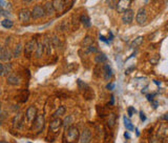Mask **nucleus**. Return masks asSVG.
I'll return each mask as SVG.
<instances>
[{
  "instance_id": "obj_1",
  "label": "nucleus",
  "mask_w": 168,
  "mask_h": 143,
  "mask_svg": "<svg viewBox=\"0 0 168 143\" xmlns=\"http://www.w3.org/2000/svg\"><path fill=\"white\" fill-rule=\"evenodd\" d=\"M79 130L76 126H69L67 128V132H66V140L69 143H75L79 139Z\"/></svg>"
},
{
  "instance_id": "obj_2",
  "label": "nucleus",
  "mask_w": 168,
  "mask_h": 143,
  "mask_svg": "<svg viewBox=\"0 0 168 143\" xmlns=\"http://www.w3.org/2000/svg\"><path fill=\"white\" fill-rule=\"evenodd\" d=\"M37 43L38 42H37V40L35 39V38H33V39H31L29 41H27V42L25 43V45H24V55H25L27 58H31V55L35 52Z\"/></svg>"
},
{
  "instance_id": "obj_3",
  "label": "nucleus",
  "mask_w": 168,
  "mask_h": 143,
  "mask_svg": "<svg viewBox=\"0 0 168 143\" xmlns=\"http://www.w3.org/2000/svg\"><path fill=\"white\" fill-rule=\"evenodd\" d=\"M44 122H45L44 116L43 115H38L36 117V119L34 120L33 130H35L38 134H40L42 132V130H43V127H44Z\"/></svg>"
},
{
  "instance_id": "obj_4",
  "label": "nucleus",
  "mask_w": 168,
  "mask_h": 143,
  "mask_svg": "<svg viewBox=\"0 0 168 143\" xmlns=\"http://www.w3.org/2000/svg\"><path fill=\"white\" fill-rule=\"evenodd\" d=\"M136 21L139 25H143V24L146 23L147 21V13L146 10L144 8H141L138 10L136 15Z\"/></svg>"
},
{
  "instance_id": "obj_5",
  "label": "nucleus",
  "mask_w": 168,
  "mask_h": 143,
  "mask_svg": "<svg viewBox=\"0 0 168 143\" xmlns=\"http://www.w3.org/2000/svg\"><path fill=\"white\" fill-rule=\"evenodd\" d=\"M131 6V0H119L118 2L116 3V8L118 13H124L125 11L129 10Z\"/></svg>"
},
{
  "instance_id": "obj_6",
  "label": "nucleus",
  "mask_w": 168,
  "mask_h": 143,
  "mask_svg": "<svg viewBox=\"0 0 168 143\" xmlns=\"http://www.w3.org/2000/svg\"><path fill=\"white\" fill-rule=\"evenodd\" d=\"M31 15H32V18L34 19H39V18H42V17H44L45 16L44 8L42 6L37 4V6H34L33 11L31 12Z\"/></svg>"
},
{
  "instance_id": "obj_7",
  "label": "nucleus",
  "mask_w": 168,
  "mask_h": 143,
  "mask_svg": "<svg viewBox=\"0 0 168 143\" xmlns=\"http://www.w3.org/2000/svg\"><path fill=\"white\" fill-rule=\"evenodd\" d=\"M38 111H37L36 106L34 105H31L29 109H26V113H25V116H26V119L29 122H33L35 119H36V117L38 116Z\"/></svg>"
},
{
  "instance_id": "obj_8",
  "label": "nucleus",
  "mask_w": 168,
  "mask_h": 143,
  "mask_svg": "<svg viewBox=\"0 0 168 143\" xmlns=\"http://www.w3.org/2000/svg\"><path fill=\"white\" fill-rule=\"evenodd\" d=\"M61 126H62V120H61L59 117L54 118L50 123V130L54 132H59V130L61 128Z\"/></svg>"
},
{
  "instance_id": "obj_9",
  "label": "nucleus",
  "mask_w": 168,
  "mask_h": 143,
  "mask_svg": "<svg viewBox=\"0 0 168 143\" xmlns=\"http://www.w3.org/2000/svg\"><path fill=\"white\" fill-rule=\"evenodd\" d=\"M18 18L21 22H27L29 19L32 18L31 11L27 10V8H22V10H20L18 13Z\"/></svg>"
},
{
  "instance_id": "obj_10",
  "label": "nucleus",
  "mask_w": 168,
  "mask_h": 143,
  "mask_svg": "<svg viewBox=\"0 0 168 143\" xmlns=\"http://www.w3.org/2000/svg\"><path fill=\"white\" fill-rule=\"evenodd\" d=\"M13 58V52L8 48H2V50L0 53V60L8 62Z\"/></svg>"
},
{
  "instance_id": "obj_11",
  "label": "nucleus",
  "mask_w": 168,
  "mask_h": 143,
  "mask_svg": "<svg viewBox=\"0 0 168 143\" xmlns=\"http://www.w3.org/2000/svg\"><path fill=\"white\" fill-rule=\"evenodd\" d=\"M134 11L132 10H127V11H125L123 13V15H122V21H123L124 24H129L132 22V20H134Z\"/></svg>"
},
{
  "instance_id": "obj_12",
  "label": "nucleus",
  "mask_w": 168,
  "mask_h": 143,
  "mask_svg": "<svg viewBox=\"0 0 168 143\" xmlns=\"http://www.w3.org/2000/svg\"><path fill=\"white\" fill-rule=\"evenodd\" d=\"M79 139H80V143H89L92 140V132L87 128L84 130L81 135L79 136Z\"/></svg>"
},
{
  "instance_id": "obj_13",
  "label": "nucleus",
  "mask_w": 168,
  "mask_h": 143,
  "mask_svg": "<svg viewBox=\"0 0 168 143\" xmlns=\"http://www.w3.org/2000/svg\"><path fill=\"white\" fill-rule=\"evenodd\" d=\"M43 53H44V45L42 42H38L37 43L36 50H35V57L37 59H40L43 56Z\"/></svg>"
},
{
  "instance_id": "obj_14",
  "label": "nucleus",
  "mask_w": 168,
  "mask_h": 143,
  "mask_svg": "<svg viewBox=\"0 0 168 143\" xmlns=\"http://www.w3.org/2000/svg\"><path fill=\"white\" fill-rule=\"evenodd\" d=\"M6 82L10 85H18L19 83H20V79H19L18 76H16V75L14 74H10L8 75V78H6Z\"/></svg>"
},
{
  "instance_id": "obj_15",
  "label": "nucleus",
  "mask_w": 168,
  "mask_h": 143,
  "mask_svg": "<svg viewBox=\"0 0 168 143\" xmlns=\"http://www.w3.org/2000/svg\"><path fill=\"white\" fill-rule=\"evenodd\" d=\"M43 8H44L45 15H47V16H54V15H55L56 11H55V8H54V6H52V2H46Z\"/></svg>"
},
{
  "instance_id": "obj_16",
  "label": "nucleus",
  "mask_w": 168,
  "mask_h": 143,
  "mask_svg": "<svg viewBox=\"0 0 168 143\" xmlns=\"http://www.w3.org/2000/svg\"><path fill=\"white\" fill-rule=\"evenodd\" d=\"M43 45H44V52L46 53V55L50 56V54H52V40L50 39L48 37H46L44 39V43H43Z\"/></svg>"
},
{
  "instance_id": "obj_17",
  "label": "nucleus",
  "mask_w": 168,
  "mask_h": 143,
  "mask_svg": "<svg viewBox=\"0 0 168 143\" xmlns=\"http://www.w3.org/2000/svg\"><path fill=\"white\" fill-rule=\"evenodd\" d=\"M52 3L54 8H55V11L57 12L63 11V8H64V2H63V0H54Z\"/></svg>"
},
{
  "instance_id": "obj_18",
  "label": "nucleus",
  "mask_w": 168,
  "mask_h": 143,
  "mask_svg": "<svg viewBox=\"0 0 168 143\" xmlns=\"http://www.w3.org/2000/svg\"><path fill=\"white\" fill-rule=\"evenodd\" d=\"M103 71H104V78L105 80H110L111 76H113V71L108 64H104L103 66Z\"/></svg>"
},
{
  "instance_id": "obj_19",
  "label": "nucleus",
  "mask_w": 168,
  "mask_h": 143,
  "mask_svg": "<svg viewBox=\"0 0 168 143\" xmlns=\"http://www.w3.org/2000/svg\"><path fill=\"white\" fill-rule=\"evenodd\" d=\"M22 125V120H21V115H17L13 118V126L14 128H19Z\"/></svg>"
},
{
  "instance_id": "obj_20",
  "label": "nucleus",
  "mask_w": 168,
  "mask_h": 143,
  "mask_svg": "<svg viewBox=\"0 0 168 143\" xmlns=\"http://www.w3.org/2000/svg\"><path fill=\"white\" fill-rule=\"evenodd\" d=\"M73 122H74V118L71 116H67L64 118V120L62 121V125L64 127H65L66 130H67L68 127L71 126V124H73Z\"/></svg>"
},
{
  "instance_id": "obj_21",
  "label": "nucleus",
  "mask_w": 168,
  "mask_h": 143,
  "mask_svg": "<svg viewBox=\"0 0 168 143\" xmlns=\"http://www.w3.org/2000/svg\"><path fill=\"white\" fill-rule=\"evenodd\" d=\"M106 61H107V57H106V55H104V54H99V55H97L94 57V62L98 64L104 63Z\"/></svg>"
},
{
  "instance_id": "obj_22",
  "label": "nucleus",
  "mask_w": 168,
  "mask_h": 143,
  "mask_svg": "<svg viewBox=\"0 0 168 143\" xmlns=\"http://www.w3.org/2000/svg\"><path fill=\"white\" fill-rule=\"evenodd\" d=\"M94 44V39H92L90 36H86V37L84 38L83 42H82V45H83L84 48H87L88 46Z\"/></svg>"
},
{
  "instance_id": "obj_23",
  "label": "nucleus",
  "mask_w": 168,
  "mask_h": 143,
  "mask_svg": "<svg viewBox=\"0 0 168 143\" xmlns=\"http://www.w3.org/2000/svg\"><path fill=\"white\" fill-rule=\"evenodd\" d=\"M123 120H124V125H125L126 130H129V132H132V130H134V124L131 123L130 120H129L128 118H126V116H124Z\"/></svg>"
},
{
  "instance_id": "obj_24",
  "label": "nucleus",
  "mask_w": 168,
  "mask_h": 143,
  "mask_svg": "<svg viewBox=\"0 0 168 143\" xmlns=\"http://www.w3.org/2000/svg\"><path fill=\"white\" fill-rule=\"evenodd\" d=\"M116 119H117V117H116V114H113V113H110L109 116H108V122H107L108 126H109L110 128L115 126V124H116Z\"/></svg>"
},
{
  "instance_id": "obj_25",
  "label": "nucleus",
  "mask_w": 168,
  "mask_h": 143,
  "mask_svg": "<svg viewBox=\"0 0 168 143\" xmlns=\"http://www.w3.org/2000/svg\"><path fill=\"white\" fill-rule=\"evenodd\" d=\"M80 20H81L84 27H90V19L88 18V16H86V15H82V16L80 17Z\"/></svg>"
},
{
  "instance_id": "obj_26",
  "label": "nucleus",
  "mask_w": 168,
  "mask_h": 143,
  "mask_svg": "<svg viewBox=\"0 0 168 143\" xmlns=\"http://www.w3.org/2000/svg\"><path fill=\"white\" fill-rule=\"evenodd\" d=\"M142 43H143V37H142V36H139V37L134 38V40L131 42L130 46L131 48H138V46H140Z\"/></svg>"
},
{
  "instance_id": "obj_27",
  "label": "nucleus",
  "mask_w": 168,
  "mask_h": 143,
  "mask_svg": "<svg viewBox=\"0 0 168 143\" xmlns=\"http://www.w3.org/2000/svg\"><path fill=\"white\" fill-rule=\"evenodd\" d=\"M21 52H22V44L21 43L16 44L15 48L13 50V57H19L21 55Z\"/></svg>"
},
{
  "instance_id": "obj_28",
  "label": "nucleus",
  "mask_w": 168,
  "mask_h": 143,
  "mask_svg": "<svg viewBox=\"0 0 168 143\" xmlns=\"http://www.w3.org/2000/svg\"><path fill=\"white\" fill-rule=\"evenodd\" d=\"M0 10H3V11H8L10 12V4L8 3L5 0H0Z\"/></svg>"
},
{
  "instance_id": "obj_29",
  "label": "nucleus",
  "mask_w": 168,
  "mask_h": 143,
  "mask_svg": "<svg viewBox=\"0 0 168 143\" xmlns=\"http://www.w3.org/2000/svg\"><path fill=\"white\" fill-rule=\"evenodd\" d=\"M1 25H2L4 29H10V27H13L14 23L10 19H3L2 21H1Z\"/></svg>"
},
{
  "instance_id": "obj_30",
  "label": "nucleus",
  "mask_w": 168,
  "mask_h": 143,
  "mask_svg": "<svg viewBox=\"0 0 168 143\" xmlns=\"http://www.w3.org/2000/svg\"><path fill=\"white\" fill-rule=\"evenodd\" d=\"M66 111V109L64 106H59V109L55 111V114H54V118H57V117H60V116H63V115L65 114Z\"/></svg>"
},
{
  "instance_id": "obj_31",
  "label": "nucleus",
  "mask_w": 168,
  "mask_h": 143,
  "mask_svg": "<svg viewBox=\"0 0 168 143\" xmlns=\"http://www.w3.org/2000/svg\"><path fill=\"white\" fill-rule=\"evenodd\" d=\"M77 82H78L79 88H80L81 90H88L89 88L87 86V84H86V83H84L81 79H78V81H77Z\"/></svg>"
},
{
  "instance_id": "obj_32",
  "label": "nucleus",
  "mask_w": 168,
  "mask_h": 143,
  "mask_svg": "<svg viewBox=\"0 0 168 143\" xmlns=\"http://www.w3.org/2000/svg\"><path fill=\"white\" fill-rule=\"evenodd\" d=\"M12 72V64L10 63H6L4 64V75H8ZM3 75V76H4Z\"/></svg>"
},
{
  "instance_id": "obj_33",
  "label": "nucleus",
  "mask_w": 168,
  "mask_h": 143,
  "mask_svg": "<svg viewBox=\"0 0 168 143\" xmlns=\"http://www.w3.org/2000/svg\"><path fill=\"white\" fill-rule=\"evenodd\" d=\"M85 52H86L87 54H92V53H97L98 50L94 48V45H90V46H88L87 48H85Z\"/></svg>"
},
{
  "instance_id": "obj_34",
  "label": "nucleus",
  "mask_w": 168,
  "mask_h": 143,
  "mask_svg": "<svg viewBox=\"0 0 168 143\" xmlns=\"http://www.w3.org/2000/svg\"><path fill=\"white\" fill-rule=\"evenodd\" d=\"M52 46H55V48H59V45H60V41H59V39H58V37H54L52 39Z\"/></svg>"
},
{
  "instance_id": "obj_35",
  "label": "nucleus",
  "mask_w": 168,
  "mask_h": 143,
  "mask_svg": "<svg viewBox=\"0 0 168 143\" xmlns=\"http://www.w3.org/2000/svg\"><path fill=\"white\" fill-rule=\"evenodd\" d=\"M127 113H128L129 117H132L134 116V114H136V109L132 107V106H129L128 109H127Z\"/></svg>"
},
{
  "instance_id": "obj_36",
  "label": "nucleus",
  "mask_w": 168,
  "mask_h": 143,
  "mask_svg": "<svg viewBox=\"0 0 168 143\" xmlns=\"http://www.w3.org/2000/svg\"><path fill=\"white\" fill-rule=\"evenodd\" d=\"M4 75V64L0 63V76H3Z\"/></svg>"
},
{
  "instance_id": "obj_37",
  "label": "nucleus",
  "mask_w": 168,
  "mask_h": 143,
  "mask_svg": "<svg viewBox=\"0 0 168 143\" xmlns=\"http://www.w3.org/2000/svg\"><path fill=\"white\" fill-rule=\"evenodd\" d=\"M108 1V6H110V8H115V4H116V2H115V0H107Z\"/></svg>"
},
{
  "instance_id": "obj_38",
  "label": "nucleus",
  "mask_w": 168,
  "mask_h": 143,
  "mask_svg": "<svg viewBox=\"0 0 168 143\" xmlns=\"http://www.w3.org/2000/svg\"><path fill=\"white\" fill-rule=\"evenodd\" d=\"M140 117H141L142 121H145V120H146V116H145V114L143 111H140Z\"/></svg>"
},
{
  "instance_id": "obj_39",
  "label": "nucleus",
  "mask_w": 168,
  "mask_h": 143,
  "mask_svg": "<svg viewBox=\"0 0 168 143\" xmlns=\"http://www.w3.org/2000/svg\"><path fill=\"white\" fill-rule=\"evenodd\" d=\"M158 140L159 139H157V138H152V139H150V143H159Z\"/></svg>"
},
{
  "instance_id": "obj_40",
  "label": "nucleus",
  "mask_w": 168,
  "mask_h": 143,
  "mask_svg": "<svg viewBox=\"0 0 168 143\" xmlns=\"http://www.w3.org/2000/svg\"><path fill=\"white\" fill-rule=\"evenodd\" d=\"M115 104V97L111 96V99H110V105H113Z\"/></svg>"
},
{
  "instance_id": "obj_41",
  "label": "nucleus",
  "mask_w": 168,
  "mask_h": 143,
  "mask_svg": "<svg viewBox=\"0 0 168 143\" xmlns=\"http://www.w3.org/2000/svg\"><path fill=\"white\" fill-rule=\"evenodd\" d=\"M113 86H115V85H113V84H111V83H110V84H108V85H107V90H113Z\"/></svg>"
},
{
  "instance_id": "obj_42",
  "label": "nucleus",
  "mask_w": 168,
  "mask_h": 143,
  "mask_svg": "<svg viewBox=\"0 0 168 143\" xmlns=\"http://www.w3.org/2000/svg\"><path fill=\"white\" fill-rule=\"evenodd\" d=\"M124 137H125L126 139H129V135H128V132H125V134H124Z\"/></svg>"
},
{
  "instance_id": "obj_43",
  "label": "nucleus",
  "mask_w": 168,
  "mask_h": 143,
  "mask_svg": "<svg viewBox=\"0 0 168 143\" xmlns=\"http://www.w3.org/2000/svg\"><path fill=\"white\" fill-rule=\"evenodd\" d=\"M23 1H25V2H27V3H29V2H32V1H34V0H23Z\"/></svg>"
},
{
  "instance_id": "obj_44",
  "label": "nucleus",
  "mask_w": 168,
  "mask_h": 143,
  "mask_svg": "<svg viewBox=\"0 0 168 143\" xmlns=\"http://www.w3.org/2000/svg\"><path fill=\"white\" fill-rule=\"evenodd\" d=\"M163 119H164V120H167V114L164 115V117H163Z\"/></svg>"
},
{
  "instance_id": "obj_45",
  "label": "nucleus",
  "mask_w": 168,
  "mask_h": 143,
  "mask_svg": "<svg viewBox=\"0 0 168 143\" xmlns=\"http://www.w3.org/2000/svg\"><path fill=\"white\" fill-rule=\"evenodd\" d=\"M0 143H8V142H6V141H4V140H1L0 141Z\"/></svg>"
},
{
  "instance_id": "obj_46",
  "label": "nucleus",
  "mask_w": 168,
  "mask_h": 143,
  "mask_svg": "<svg viewBox=\"0 0 168 143\" xmlns=\"http://www.w3.org/2000/svg\"><path fill=\"white\" fill-rule=\"evenodd\" d=\"M2 48H3V46H2L1 44H0V53H1V50H2Z\"/></svg>"
},
{
  "instance_id": "obj_47",
  "label": "nucleus",
  "mask_w": 168,
  "mask_h": 143,
  "mask_svg": "<svg viewBox=\"0 0 168 143\" xmlns=\"http://www.w3.org/2000/svg\"><path fill=\"white\" fill-rule=\"evenodd\" d=\"M1 107H2V103H1V101H0V111H1Z\"/></svg>"
}]
</instances>
